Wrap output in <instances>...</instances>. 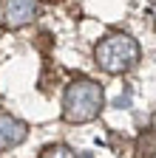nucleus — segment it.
Segmentation results:
<instances>
[{
  "label": "nucleus",
  "mask_w": 156,
  "mask_h": 158,
  "mask_svg": "<svg viewBox=\"0 0 156 158\" xmlns=\"http://www.w3.org/2000/svg\"><path fill=\"white\" fill-rule=\"evenodd\" d=\"M105 105V93L94 79H74L65 88V99H63V118L71 124H82L100 116Z\"/></svg>",
  "instance_id": "obj_1"
},
{
  "label": "nucleus",
  "mask_w": 156,
  "mask_h": 158,
  "mask_svg": "<svg viewBox=\"0 0 156 158\" xmlns=\"http://www.w3.org/2000/svg\"><path fill=\"white\" fill-rule=\"evenodd\" d=\"M96 65L105 73H125L139 62V43L131 34H108L94 51Z\"/></svg>",
  "instance_id": "obj_2"
},
{
  "label": "nucleus",
  "mask_w": 156,
  "mask_h": 158,
  "mask_svg": "<svg viewBox=\"0 0 156 158\" xmlns=\"http://www.w3.org/2000/svg\"><path fill=\"white\" fill-rule=\"evenodd\" d=\"M0 17H3L6 28H20L37 17V0H3Z\"/></svg>",
  "instance_id": "obj_3"
},
{
  "label": "nucleus",
  "mask_w": 156,
  "mask_h": 158,
  "mask_svg": "<svg viewBox=\"0 0 156 158\" xmlns=\"http://www.w3.org/2000/svg\"><path fill=\"white\" fill-rule=\"evenodd\" d=\"M29 127L20 122V118H14L9 113H0V150H11L17 147L26 138Z\"/></svg>",
  "instance_id": "obj_4"
},
{
  "label": "nucleus",
  "mask_w": 156,
  "mask_h": 158,
  "mask_svg": "<svg viewBox=\"0 0 156 158\" xmlns=\"http://www.w3.org/2000/svg\"><path fill=\"white\" fill-rule=\"evenodd\" d=\"M136 155H156V133L153 130H145L139 135V141H136Z\"/></svg>",
  "instance_id": "obj_5"
},
{
  "label": "nucleus",
  "mask_w": 156,
  "mask_h": 158,
  "mask_svg": "<svg viewBox=\"0 0 156 158\" xmlns=\"http://www.w3.org/2000/svg\"><path fill=\"white\" fill-rule=\"evenodd\" d=\"M40 155H43V158H51V155L63 158V155H74V152H71V147H65V144H48V147H43Z\"/></svg>",
  "instance_id": "obj_6"
},
{
  "label": "nucleus",
  "mask_w": 156,
  "mask_h": 158,
  "mask_svg": "<svg viewBox=\"0 0 156 158\" xmlns=\"http://www.w3.org/2000/svg\"><path fill=\"white\" fill-rule=\"evenodd\" d=\"M150 3H156V0H150Z\"/></svg>",
  "instance_id": "obj_7"
}]
</instances>
